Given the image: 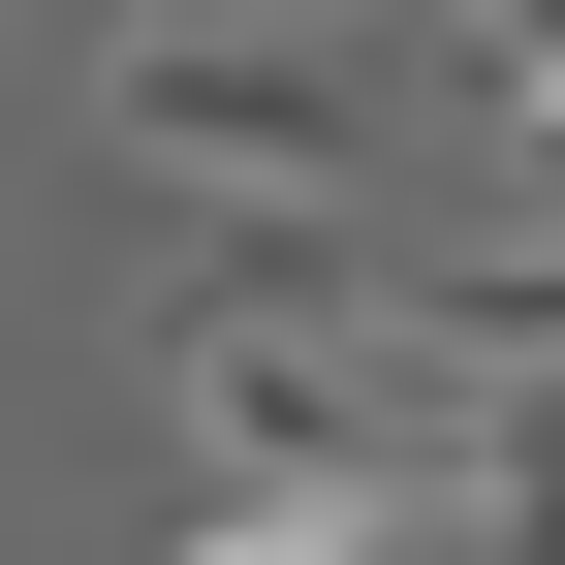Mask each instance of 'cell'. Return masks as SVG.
Returning a JSON list of instances; mask_svg holds the SVG:
<instances>
[{
    "label": "cell",
    "mask_w": 565,
    "mask_h": 565,
    "mask_svg": "<svg viewBox=\"0 0 565 565\" xmlns=\"http://www.w3.org/2000/svg\"><path fill=\"white\" fill-rule=\"evenodd\" d=\"M158 440L221 471V503H408V534H440L471 471H503V377H471L345 221H252V252L158 315Z\"/></svg>",
    "instance_id": "obj_1"
},
{
    "label": "cell",
    "mask_w": 565,
    "mask_h": 565,
    "mask_svg": "<svg viewBox=\"0 0 565 565\" xmlns=\"http://www.w3.org/2000/svg\"><path fill=\"white\" fill-rule=\"evenodd\" d=\"M377 126H408V63L345 32V0H126V32H95V158L189 189L221 252H252V221H345Z\"/></svg>",
    "instance_id": "obj_2"
},
{
    "label": "cell",
    "mask_w": 565,
    "mask_h": 565,
    "mask_svg": "<svg viewBox=\"0 0 565 565\" xmlns=\"http://www.w3.org/2000/svg\"><path fill=\"white\" fill-rule=\"evenodd\" d=\"M408 315H440L503 408H565V221H471V252H408Z\"/></svg>",
    "instance_id": "obj_3"
},
{
    "label": "cell",
    "mask_w": 565,
    "mask_h": 565,
    "mask_svg": "<svg viewBox=\"0 0 565 565\" xmlns=\"http://www.w3.org/2000/svg\"><path fill=\"white\" fill-rule=\"evenodd\" d=\"M189 565H408V503H189Z\"/></svg>",
    "instance_id": "obj_4"
},
{
    "label": "cell",
    "mask_w": 565,
    "mask_h": 565,
    "mask_svg": "<svg viewBox=\"0 0 565 565\" xmlns=\"http://www.w3.org/2000/svg\"><path fill=\"white\" fill-rule=\"evenodd\" d=\"M471 503H503V565H565V408H503V471H471Z\"/></svg>",
    "instance_id": "obj_5"
}]
</instances>
